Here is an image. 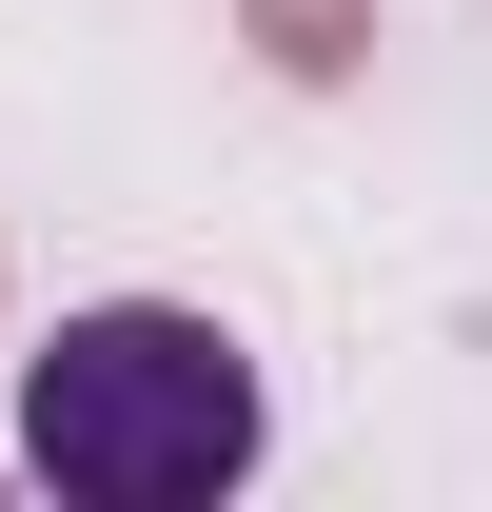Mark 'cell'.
Masks as SVG:
<instances>
[{
  "mask_svg": "<svg viewBox=\"0 0 492 512\" xmlns=\"http://www.w3.org/2000/svg\"><path fill=\"white\" fill-rule=\"evenodd\" d=\"M374 20H394V0H237L256 79H296V99H355V79H374Z\"/></svg>",
  "mask_w": 492,
  "mask_h": 512,
  "instance_id": "cell-2",
  "label": "cell"
},
{
  "mask_svg": "<svg viewBox=\"0 0 492 512\" xmlns=\"http://www.w3.org/2000/svg\"><path fill=\"white\" fill-rule=\"evenodd\" d=\"M20 375V473L60 512H217L276 453V394H256V335L197 316V296H79Z\"/></svg>",
  "mask_w": 492,
  "mask_h": 512,
  "instance_id": "cell-1",
  "label": "cell"
}]
</instances>
